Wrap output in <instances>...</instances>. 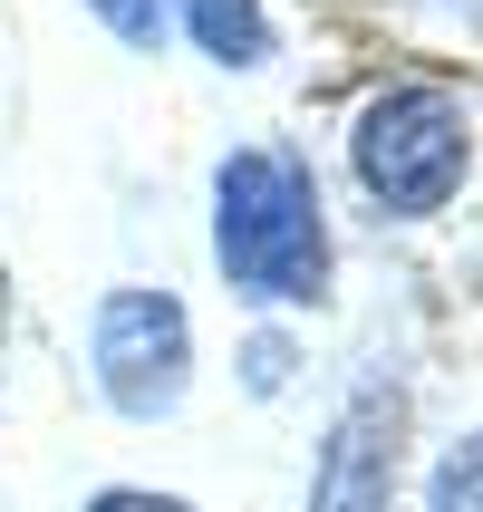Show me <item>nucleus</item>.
I'll use <instances>...</instances> for the list:
<instances>
[{
	"mask_svg": "<svg viewBox=\"0 0 483 512\" xmlns=\"http://www.w3.org/2000/svg\"><path fill=\"white\" fill-rule=\"evenodd\" d=\"M87 512H184V503H174V493H97Z\"/></svg>",
	"mask_w": 483,
	"mask_h": 512,
	"instance_id": "nucleus-8",
	"label": "nucleus"
},
{
	"mask_svg": "<svg viewBox=\"0 0 483 512\" xmlns=\"http://www.w3.org/2000/svg\"><path fill=\"white\" fill-rule=\"evenodd\" d=\"M397 426H406V406L387 387H368V397L348 406L339 426H329L310 512H387V493H397Z\"/></svg>",
	"mask_w": 483,
	"mask_h": 512,
	"instance_id": "nucleus-4",
	"label": "nucleus"
},
{
	"mask_svg": "<svg viewBox=\"0 0 483 512\" xmlns=\"http://www.w3.org/2000/svg\"><path fill=\"white\" fill-rule=\"evenodd\" d=\"M435 512H483V435L445 455V474H435Z\"/></svg>",
	"mask_w": 483,
	"mask_h": 512,
	"instance_id": "nucleus-6",
	"label": "nucleus"
},
{
	"mask_svg": "<svg viewBox=\"0 0 483 512\" xmlns=\"http://www.w3.org/2000/svg\"><path fill=\"white\" fill-rule=\"evenodd\" d=\"M213 252H223V281L242 300H319V281H329V223H319L310 165L281 155V145L232 155L223 184H213Z\"/></svg>",
	"mask_w": 483,
	"mask_h": 512,
	"instance_id": "nucleus-1",
	"label": "nucleus"
},
{
	"mask_svg": "<svg viewBox=\"0 0 483 512\" xmlns=\"http://www.w3.org/2000/svg\"><path fill=\"white\" fill-rule=\"evenodd\" d=\"M455 10H464V20H483V0H455Z\"/></svg>",
	"mask_w": 483,
	"mask_h": 512,
	"instance_id": "nucleus-9",
	"label": "nucleus"
},
{
	"mask_svg": "<svg viewBox=\"0 0 483 512\" xmlns=\"http://www.w3.org/2000/svg\"><path fill=\"white\" fill-rule=\"evenodd\" d=\"M184 20H194V39L223 58V68H261V49H271L261 0H184Z\"/></svg>",
	"mask_w": 483,
	"mask_h": 512,
	"instance_id": "nucleus-5",
	"label": "nucleus"
},
{
	"mask_svg": "<svg viewBox=\"0 0 483 512\" xmlns=\"http://www.w3.org/2000/svg\"><path fill=\"white\" fill-rule=\"evenodd\" d=\"M87 10H97L126 49H155V39H165V0H87Z\"/></svg>",
	"mask_w": 483,
	"mask_h": 512,
	"instance_id": "nucleus-7",
	"label": "nucleus"
},
{
	"mask_svg": "<svg viewBox=\"0 0 483 512\" xmlns=\"http://www.w3.org/2000/svg\"><path fill=\"white\" fill-rule=\"evenodd\" d=\"M87 358H97V387H107L116 416H174L184 368H194V329L165 290H116V300H97Z\"/></svg>",
	"mask_w": 483,
	"mask_h": 512,
	"instance_id": "nucleus-3",
	"label": "nucleus"
},
{
	"mask_svg": "<svg viewBox=\"0 0 483 512\" xmlns=\"http://www.w3.org/2000/svg\"><path fill=\"white\" fill-rule=\"evenodd\" d=\"M348 155H358V184L387 213H445L464 165H474V126H464V107L445 87L406 78V87H377L368 107H358Z\"/></svg>",
	"mask_w": 483,
	"mask_h": 512,
	"instance_id": "nucleus-2",
	"label": "nucleus"
}]
</instances>
